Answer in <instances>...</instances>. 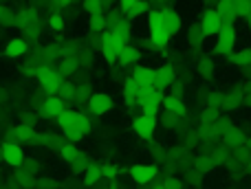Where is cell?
Masks as SVG:
<instances>
[{"mask_svg":"<svg viewBox=\"0 0 251 189\" xmlns=\"http://www.w3.org/2000/svg\"><path fill=\"white\" fill-rule=\"evenodd\" d=\"M57 128H60V132L64 134L66 141L79 143L93 130V119L88 115H84V112L66 110L64 115L57 119Z\"/></svg>","mask_w":251,"mask_h":189,"instance_id":"cell-1","label":"cell"},{"mask_svg":"<svg viewBox=\"0 0 251 189\" xmlns=\"http://www.w3.org/2000/svg\"><path fill=\"white\" fill-rule=\"evenodd\" d=\"M57 154H60V159L69 165V169L73 174H84V169H86L88 163H91L88 156L82 152V147H79L77 143H71V141H64V145L57 150Z\"/></svg>","mask_w":251,"mask_h":189,"instance_id":"cell-2","label":"cell"},{"mask_svg":"<svg viewBox=\"0 0 251 189\" xmlns=\"http://www.w3.org/2000/svg\"><path fill=\"white\" fill-rule=\"evenodd\" d=\"M238 42V31H236V22H223L221 31L216 33V44H214V53L221 57H229Z\"/></svg>","mask_w":251,"mask_h":189,"instance_id":"cell-3","label":"cell"},{"mask_svg":"<svg viewBox=\"0 0 251 189\" xmlns=\"http://www.w3.org/2000/svg\"><path fill=\"white\" fill-rule=\"evenodd\" d=\"M35 79H38L44 97H57L62 86H64V77L60 75V71H57L55 66H42Z\"/></svg>","mask_w":251,"mask_h":189,"instance_id":"cell-4","label":"cell"},{"mask_svg":"<svg viewBox=\"0 0 251 189\" xmlns=\"http://www.w3.org/2000/svg\"><path fill=\"white\" fill-rule=\"evenodd\" d=\"M156 176H159V167L154 163H134L128 169L130 183L137 187H148L150 183L156 181Z\"/></svg>","mask_w":251,"mask_h":189,"instance_id":"cell-5","label":"cell"},{"mask_svg":"<svg viewBox=\"0 0 251 189\" xmlns=\"http://www.w3.org/2000/svg\"><path fill=\"white\" fill-rule=\"evenodd\" d=\"M156 128H159V115H148V112H139L132 119V132L137 134L141 141H150L154 137Z\"/></svg>","mask_w":251,"mask_h":189,"instance_id":"cell-6","label":"cell"},{"mask_svg":"<svg viewBox=\"0 0 251 189\" xmlns=\"http://www.w3.org/2000/svg\"><path fill=\"white\" fill-rule=\"evenodd\" d=\"M159 11H161V24L159 26H163L165 31H168L170 35H178L181 33V29H183V16L174 9V4H170V2H161L159 4Z\"/></svg>","mask_w":251,"mask_h":189,"instance_id":"cell-7","label":"cell"},{"mask_svg":"<svg viewBox=\"0 0 251 189\" xmlns=\"http://www.w3.org/2000/svg\"><path fill=\"white\" fill-rule=\"evenodd\" d=\"M86 110L91 112L93 117H106V115H110V112L115 110V99H113V94L101 93V91L93 93L91 99H88V103H86Z\"/></svg>","mask_w":251,"mask_h":189,"instance_id":"cell-8","label":"cell"},{"mask_svg":"<svg viewBox=\"0 0 251 189\" xmlns=\"http://www.w3.org/2000/svg\"><path fill=\"white\" fill-rule=\"evenodd\" d=\"M163 97L165 93L156 91V88H150V91H141L139 93V101L137 108L141 112H148V115H159L161 106H163Z\"/></svg>","mask_w":251,"mask_h":189,"instance_id":"cell-9","label":"cell"},{"mask_svg":"<svg viewBox=\"0 0 251 189\" xmlns=\"http://www.w3.org/2000/svg\"><path fill=\"white\" fill-rule=\"evenodd\" d=\"M69 110L66 108V103L62 101L60 97H44L42 101L38 103V108H35V112H38V117H42V119H60L64 112Z\"/></svg>","mask_w":251,"mask_h":189,"instance_id":"cell-10","label":"cell"},{"mask_svg":"<svg viewBox=\"0 0 251 189\" xmlns=\"http://www.w3.org/2000/svg\"><path fill=\"white\" fill-rule=\"evenodd\" d=\"M176 77H178L176 66L165 62V64H161L159 69H154V88L161 93H165L168 88H172L174 84H176Z\"/></svg>","mask_w":251,"mask_h":189,"instance_id":"cell-11","label":"cell"},{"mask_svg":"<svg viewBox=\"0 0 251 189\" xmlns=\"http://www.w3.org/2000/svg\"><path fill=\"white\" fill-rule=\"evenodd\" d=\"M199 26H201V31H203L205 40H207V38H214V35H216L218 31H221V26H223V18L218 16L216 7H207L203 13H201Z\"/></svg>","mask_w":251,"mask_h":189,"instance_id":"cell-12","label":"cell"},{"mask_svg":"<svg viewBox=\"0 0 251 189\" xmlns=\"http://www.w3.org/2000/svg\"><path fill=\"white\" fill-rule=\"evenodd\" d=\"M117 11L130 22V20H137V18L146 16L150 11V2H146V0H119Z\"/></svg>","mask_w":251,"mask_h":189,"instance_id":"cell-13","label":"cell"},{"mask_svg":"<svg viewBox=\"0 0 251 189\" xmlns=\"http://www.w3.org/2000/svg\"><path fill=\"white\" fill-rule=\"evenodd\" d=\"M161 110L168 112V115L176 117V119H183V117H187V112H190V106H187L185 97L183 94H165L163 97V106H161Z\"/></svg>","mask_w":251,"mask_h":189,"instance_id":"cell-14","label":"cell"},{"mask_svg":"<svg viewBox=\"0 0 251 189\" xmlns=\"http://www.w3.org/2000/svg\"><path fill=\"white\" fill-rule=\"evenodd\" d=\"M26 161L25 147L20 143H2V163L9 167H22V163Z\"/></svg>","mask_w":251,"mask_h":189,"instance_id":"cell-15","label":"cell"},{"mask_svg":"<svg viewBox=\"0 0 251 189\" xmlns=\"http://www.w3.org/2000/svg\"><path fill=\"white\" fill-rule=\"evenodd\" d=\"M29 40H25L22 35H18V38H9L7 44H4V55L9 57V60H26V55H29Z\"/></svg>","mask_w":251,"mask_h":189,"instance_id":"cell-16","label":"cell"},{"mask_svg":"<svg viewBox=\"0 0 251 189\" xmlns=\"http://www.w3.org/2000/svg\"><path fill=\"white\" fill-rule=\"evenodd\" d=\"M122 48H124V44L117 42V40H115L108 31H106V33H101L100 51H101V55H104V60L108 62V64H117V57H119V53H122Z\"/></svg>","mask_w":251,"mask_h":189,"instance_id":"cell-17","label":"cell"},{"mask_svg":"<svg viewBox=\"0 0 251 189\" xmlns=\"http://www.w3.org/2000/svg\"><path fill=\"white\" fill-rule=\"evenodd\" d=\"M172 44V35L163 29V26H152L148 29V47L152 51H165Z\"/></svg>","mask_w":251,"mask_h":189,"instance_id":"cell-18","label":"cell"},{"mask_svg":"<svg viewBox=\"0 0 251 189\" xmlns=\"http://www.w3.org/2000/svg\"><path fill=\"white\" fill-rule=\"evenodd\" d=\"M141 48L134 47V44H128V47L122 48V53H119L117 57V64L122 66L124 71H130V69H137L139 62H141Z\"/></svg>","mask_w":251,"mask_h":189,"instance_id":"cell-19","label":"cell"},{"mask_svg":"<svg viewBox=\"0 0 251 189\" xmlns=\"http://www.w3.org/2000/svg\"><path fill=\"white\" fill-rule=\"evenodd\" d=\"M130 77L139 84V88H141V91H150V88H154V69H152V66L139 64L137 69H132Z\"/></svg>","mask_w":251,"mask_h":189,"instance_id":"cell-20","label":"cell"},{"mask_svg":"<svg viewBox=\"0 0 251 189\" xmlns=\"http://www.w3.org/2000/svg\"><path fill=\"white\" fill-rule=\"evenodd\" d=\"M139 93H141L139 84L128 75V77H126L124 82H122V97H124V103H126V106H128V108H137Z\"/></svg>","mask_w":251,"mask_h":189,"instance_id":"cell-21","label":"cell"},{"mask_svg":"<svg viewBox=\"0 0 251 189\" xmlns=\"http://www.w3.org/2000/svg\"><path fill=\"white\" fill-rule=\"evenodd\" d=\"M243 106V86L234 84L231 88L223 91V110H238Z\"/></svg>","mask_w":251,"mask_h":189,"instance_id":"cell-22","label":"cell"},{"mask_svg":"<svg viewBox=\"0 0 251 189\" xmlns=\"http://www.w3.org/2000/svg\"><path fill=\"white\" fill-rule=\"evenodd\" d=\"M104 183V174H101V165L100 163H88V167L82 174V185L84 187H100Z\"/></svg>","mask_w":251,"mask_h":189,"instance_id":"cell-23","label":"cell"},{"mask_svg":"<svg viewBox=\"0 0 251 189\" xmlns=\"http://www.w3.org/2000/svg\"><path fill=\"white\" fill-rule=\"evenodd\" d=\"M196 73H199L201 79L205 82H212L216 77V62H214L212 55H201L199 62H196Z\"/></svg>","mask_w":251,"mask_h":189,"instance_id":"cell-24","label":"cell"},{"mask_svg":"<svg viewBox=\"0 0 251 189\" xmlns=\"http://www.w3.org/2000/svg\"><path fill=\"white\" fill-rule=\"evenodd\" d=\"M229 62L238 71H243V73L251 75V47H245V48H240V51H234L229 55Z\"/></svg>","mask_w":251,"mask_h":189,"instance_id":"cell-25","label":"cell"},{"mask_svg":"<svg viewBox=\"0 0 251 189\" xmlns=\"http://www.w3.org/2000/svg\"><path fill=\"white\" fill-rule=\"evenodd\" d=\"M218 16L223 18V22H236L238 18V11H236V0H221L216 4Z\"/></svg>","mask_w":251,"mask_h":189,"instance_id":"cell-26","label":"cell"},{"mask_svg":"<svg viewBox=\"0 0 251 189\" xmlns=\"http://www.w3.org/2000/svg\"><path fill=\"white\" fill-rule=\"evenodd\" d=\"M203 44H205V35H203V31H201L199 22H194V24L187 29V47H190L192 51H199Z\"/></svg>","mask_w":251,"mask_h":189,"instance_id":"cell-27","label":"cell"},{"mask_svg":"<svg viewBox=\"0 0 251 189\" xmlns=\"http://www.w3.org/2000/svg\"><path fill=\"white\" fill-rule=\"evenodd\" d=\"M82 9L88 13V18H97V16H106L110 7L104 0H86V2H82Z\"/></svg>","mask_w":251,"mask_h":189,"instance_id":"cell-28","label":"cell"},{"mask_svg":"<svg viewBox=\"0 0 251 189\" xmlns=\"http://www.w3.org/2000/svg\"><path fill=\"white\" fill-rule=\"evenodd\" d=\"M47 26H49V31H53V33H62V31L66 29V16H64V13H62V11L49 13Z\"/></svg>","mask_w":251,"mask_h":189,"instance_id":"cell-29","label":"cell"},{"mask_svg":"<svg viewBox=\"0 0 251 189\" xmlns=\"http://www.w3.org/2000/svg\"><path fill=\"white\" fill-rule=\"evenodd\" d=\"M77 69H79V60H77L75 55L62 57V60H60V66H57V71H60L62 77H66V75H73Z\"/></svg>","mask_w":251,"mask_h":189,"instance_id":"cell-30","label":"cell"},{"mask_svg":"<svg viewBox=\"0 0 251 189\" xmlns=\"http://www.w3.org/2000/svg\"><path fill=\"white\" fill-rule=\"evenodd\" d=\"M88 29L91 33H106L108 31V18L106 16H97V18H88Z\"/></svg>","mask_w":251,"mask_h":189,"instance_id":"cell-31","label":"cell"},{"mask_svg":"<svg viewBox=\"0 0 251 189\" xmlns=\"http://www.w3.org/2000/svg\"><path fill=\"white\" fill-rule=\"evenodd\" d=\"M101 174H104V181H119V167L113 163V161H106L101 163Z\"/></svg>","mask_w":251,"mask_h":189,"instance_id":"cell-32","label":"cell"},{"mask_svg":"<svg viewBox=\"0 0 251 189\" xmlns=\"http://www.w3.org/2000/svg\"><path fill=\"white\" fill-rule=\"evenodd\" d=\"M16 13H18V9L4 7V13H2V18H0V24L2 26H16Z\"/></svg>","mask_w":251,"mask_h":189,"instance_id":"cell-33","label":"cell"},{"mask_svg":"<svg viewBox=\"0 0 251 189\" xmlns=\"http://www.w3.org/2000/svg\"><path fill=\"white\" fill-rule=\"evenodd\" d=\"M163 189H187V185H185V181L183 178H178V176H168L163 183Z\"/></svg>","mask_w":251,"mask_h":189,"instance_id":"cell-34","label":"cell"},{"mask_svg":"<svg viewBox=\"0 0 251 189\" xmlns=\"http://www.w3.org/2000/svg\"><path fill=\"white\" fill-rule=\"evenodd\" d=\"M20 125L35 128V125H38V112H22L20 115Z\"/></svg>","mask_w":251,"mask_h":189,"instance_id":"cell-35","label":"cell"},{"mask_svg":"<svg viewBox=\"0 0 251 189\" xmlns=\"http://www.w3.org/2000/svg\"><path fill=\"white\" fill-rule=\"evenodd\" d=\"M243 106L245 108H251V79L243 84Z\"/></svg>","mask_w":251,"mask_h":189,"instance_id":"cell-36","label":"cell"},{"mask_svg":"<svg viewBox=\"0 0 251 189\" xmlns=\"http://www.w3.org/2000/svg\"><path fill=\"white\" fill-rule=\"evenodd\" d=\"M245 150L251 154V137H247V141H245Z\"/></svg>","mask_w":251,"mask_h":189,"instance_id":"cell-37","label":"cell"},{"mask_svg":"<svg viewBox=\"0 0 251 189\" xmlns=\"http://www.w3.org/2000/svg\"><path fill=\"white\" fill-rule=\"evenodd\" d=\"M247 31H249V33H251V16L247 18Z\"/></svg>","mask_w":251,"mask_h":189,"instance_id":"cell-38","label":"cell"},{"mask_svg":"<svg viewBox=\"0 0 251 189\" xmlns=\"http://www.w3.org/2000/svg\"><path fill=\"white\" fill-rule=\"evenodd\" d=\"M2 13H4V4L0 2V18H2Z\"/></svg>","mask_w":251,"mask_h":189,"instance_id":"cell-39","label":"cell"},{"mask_svg":"<svg viewBox=\"0 0 251 189\" xmlns=\"http://www.w3.org/2000/svg\"><path fill=\"white\" fill-rule=\"evenodd\" d=\"M150 189H163V185H156V183H154V185H152Z\"/></svg>","mask_w":251,"mask_h":189,"instance_id":"cell-40","label":"cell"},{"mask_svg":"<svg viewBox=\"0 0 251 189\" xmlns=\"http://www.w3.org/2000/svg\"><path fill=\"white\" fill-rule=\"evenodd\" d=\"M0 161H2V143H0Z\"/></svg>","mask_w":251,"mask_h":189,"instance_id":"cell-41","label":"cell"}]
</instances>
